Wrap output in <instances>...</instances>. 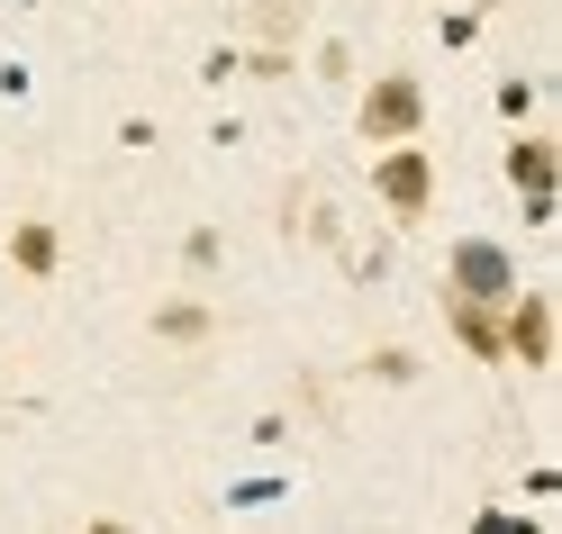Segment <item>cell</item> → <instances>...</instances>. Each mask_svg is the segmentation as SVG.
<instances>
[{"mask_svg": "<svg viewBox=\"0 0 562 534\" xmlns=\"http://www.w3.org/2000/svg\"><path fill=\"white\" fill-rule=\"evenodd\" d=\"M381 163H372V191H381V208H391L400 227H417L436 208V155L417 146V136H400V146H372Z\"/></svg>", "mask_w": 562, "mask_h": 534, "instance_id": "obj_1", "label": "cell"}, {"mask_svg": "<svg viewBox=\"0 0 562 534\" xmlns=\"http://www.w3.org/2000/svg\"><path fill=\"white\" fill-rule=\"evenodd\" d=\"M355 136H363V146H400V136H427V91H417V73H381V82L355 100Z\"/></svg>", "mask_w": 562, "mask_h": 534, "instance_id": "obj_2", "label": "cell"}, {"mask_svg": "<svg viewBox=\"0 0 562 534\" xmlns=\"http://www.w3.org/2000/svg\"><path fill=\"white\" fill-rule=\"evenodd\" d=\"M445 291H463V299H508V291H517V263H508V245L463 236V245L445 254Z\"/></svg>", "mask_w": 562, "mask_h": 534, "instance_id": "obj_3", "label": "cell"}, {"mask_svg": "<svg viewBox=\"0 0 562 534\" xmlns=\"http://www.w3.org/2000/svg\"><path fill=\"white\" fill-rule=\"evenodd\" d=\"M499 327H508V363L517 372H544L553 363V299L544 291H508L499 299Z\"/></svg>", "mask_w": 562, "mask_h": 534, "instance_id": "obj_4", "label": "cell"}, {"mask_svg": "<svg viewBox=\"0 0 562 534\" xmlns=\"http://www.w3.org/2000/svg\"><path fill=\"white\" fill-rule=\"evenodd\" d=\"M445 336L472 353V363L499 372L508 363V327H499V299H463V291H445Z\"/></svg>", "mask_w": 562, "mask_h": 534, "instance_id": "obj_5", "label": "cell"}, {"mask_svg": "<svg viewBox=\"0 0 562 534\" xmlns=\"http://www.w3.org/2000/svg\"><path fill=\"white\" fill-rule=\"evenodd\" d=\"M0 254H10V272H19V281H55V263H64V236H55L46 218H19L10 236H0Z\"/></svg>", "mask_w": 562, "mask_h": 534, "instance_id": "obj_6", "label": "cell"}, {"mask_svg": "<svg viewBox=\"0 0 562 534\" xmlns=\"http://www.w3.org/2000/svg\"><path fill=\"white\" fill-rule=\"evenodd\" d=\"M499 172L517 191H553V172H562V146L544 127H526V136H508V155H499Z\"/></svg>", "mask_w": 562, "mask_h": 534, "instance_id": "obj_7", "label": "cell"}, {"mask_svg": "<svg viewBox=\"0 0 562 534\" xmlns=\"http://www.w3.org/2000/svg\"><path fill=\"white\" fill-rule=\"evenodd\" d=\"M146 327H155L164 344H209V336H218V308H209V299H164Z\"/></svg>", "mask_w": 562, "mask_h": 534, "instance_id": "obj_8", "label": "cell"}, {"mask_svg": "<svg viewBox=\"0 0 562 534\" xmlns=\"http://www.w3.org/2000/svg\"><path fill=\"white\" fill-rule=\"evenodd\" d=\"M363 372L400 389V380H417V353H408V344H372V353H363Z\"/></svg>", "mask_w": 562, "mask_h": 534, "instance_id": "obj_9", "label": "cell"}]
</instances>
